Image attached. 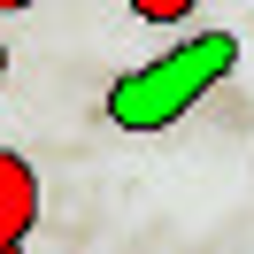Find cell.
<instances>
[{"label": "cell", "instance_id": "obj_1", "mask_svg": "<svg viewBox=\"0 0 254 254\" xmlns=\"http://www.w3.org/2000/svg\"><path fill=\"white\" fill-rule=\"evenodd\" d=\"M239 69V39L231 31H192L177 47H162L146 69L108 85V116L124 131H170L177 116H192L208 100V85H223Z\"/></svg>", "mask_w": 254, "mask_h": 254}, {"label": "cell", "instance_id": "obj_3", "mask_svg": "<svg viewBox=\"0 0 254 254\" xmlns=\"http://www.w3.org/2000/svg\"><path fill=\"white\" fill-rule=\"evenodd\" d=\"M131 16H139V23H185L192 0H131Z\"/></svg>", "mask_w": 254, "mask_h": 254}, {"label": "cell", "instance_id": "obj_2", "mask_svg": "<svg viewBox=\"0 0 254 254\" xmlns=\"http://www.w3.org/2000/svg\"><path fill=\"white\" fill-rule=\"evenodd\" d=\"M39 223V170L0 146V247H23V231Z\"/></svg>", "mask_w": 254, "mask_h": 254}, {"label": "cell", "instance_id": "obj_5", "mask_svg": "<svg viewBox=\"0 0 254 254\" xmlns=\"http://www.w3.org/2000/svg\"><path fill=\"white\" fill-rule=\"evenodd\" d=\"M0 254H23V247H0Z\"/></svg>", "mask_w": 254, "mask_h": 254}, {"label": "cell", "instance_id": "obj_4", "mask_svg": "<svg viewBox=\"0 0 254 254\" xmlns=\"http://www.w3.org/2000/svg\"><path fill=\"white\" fill-rule=\"evenodd\" d=\"M0 85H8V47H0Z\"/></svg>", "mask_w": 254, "mask_h": 254}]
</instances>
